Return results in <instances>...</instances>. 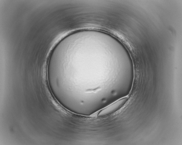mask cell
<instances>
[{"mask_svg": "<svg viewBox=\"0 0 182 145\" xmlns=\"http://www.w3.org/2000/svg\"><path fill=\"white\" fill-rule=\"evenodd\" d=\"M128 99L127 97H125L116 100L100 110L97 113V116L102 117L114 113L121 108Z\"/></svg>", "mask_w": 182, "mask_h": 145, "instance_id": "obj_1", "label": "cell"}]
</instances>
